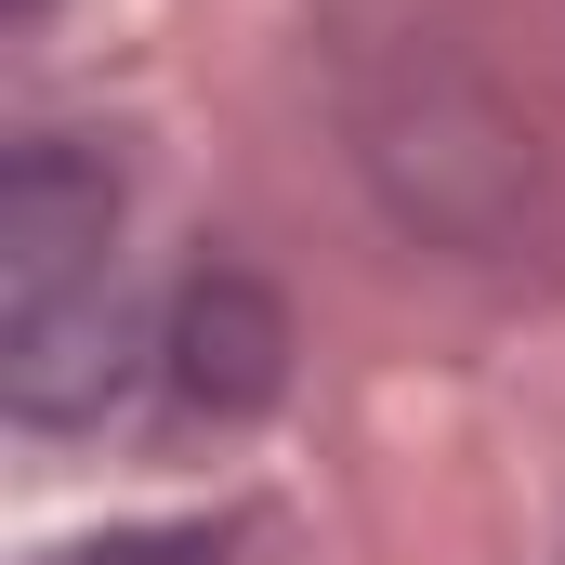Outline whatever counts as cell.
<instances>
[{"label":"cell","mask_w":565,"mask_h":565,"mask_svg":"<svg viewBox=\"0 0 565 565\" xmlns=\"http://www.w3.org/2000/svg\"><path fill=\"white\" fill-rule=\"evenodd\" d=\"M119 158L93 132H26L0 158V408L26 434H79L145 369L119 289Z\"/></svg>","instance_id":"obj_1"},{"label":"cell","mask_w":565,"mask_h":565,"mask_svg":"<svg viewBox=\"0 0 565 565\" xmlns=\"http://www.w3.org/2000/svg\"><path fill=\"white\" fill-rule=\"evenodd\" d=\"M369 171H382V198L447 237V250H487L500 224H513V198H526V132L460 79V66H408V93L395 106H369Z\"/></svg>","instance_id":"obj_2"},{"label":"cell","mask_w":565,"mask_h":565,"mask_svg":"<svg viewBox=\"0 0 565 565\" xmlns=\"http://www.w3.org/2000/svg\"><path fill=\"white\" fill-rule=\"evenodd\" d=\"M289 355H302V329H289V289L264 264H184L171 302H158V329H145V369H158V395H171V422H264L289 395Z\"/></svg>","instance_id":"obj_3"},{"label":"cell","mask_w":565,"mask_h":565,"mask_svg":"<svg viewBox=\"0 0 565 565\" xmlns=\"http://www.w3.org/2000/svg\"><path fill=\"white\" fill-rule=\"evenodd\" d=\"M66 565H224L211 526H145V540H106V553H66Z\"/></svg>","instance_id":"obj_4"},{"label":"cell","mask_w":565,"mask_h":565,"mask_svg":"<svg viewBox=\"0 0 565 565\" xmlns=\"http://www.w3.org/2000/svg\"><path fill=\"white\" fill-rule=\"evenodd\" d=\"M40 13H53V0H0V26H40Z\"/></svg>","instance_id":"obj_5"}]
</instances>
